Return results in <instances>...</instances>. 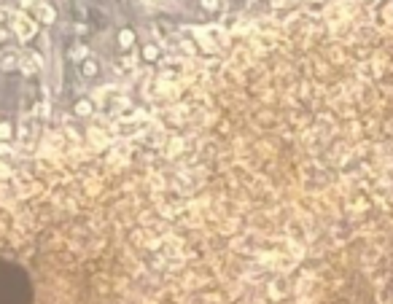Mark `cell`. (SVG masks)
<instances>
[{
    "label": "cell",
    "mask_w": 393,
    "mask_h": 304,
    "mask_svg": "<svg viewBox=\"0 0 393 304\" xmlns=\"http://www.w3.org/2000/svg\"><path fill=\"white\" fill-rule=\"evenodd\" d=\"M16 32H19L22 38H30L32 32H35V27H32L30 19H16Z\"/></svg>",
    "instance_id": "obj_1"
},
{
    "label": "cell",
    "mask_w": 393,
    "mask_h": 304,
    "mask_svg": "<svg viewBox=\"0 0 393 304\" xmlns=\"http://www.w3.org/2000/svg\"><path fill=\"white\" fill-rule=\"evenodd\" d=\"M16 60H19V57H16L14 51H3V54H0V67H3V70H11V67L16 65Z\"/></svg>",
    "instance_id": "obj_2"
},
{
    "label": "cell",
    "mask_w": 393,
    "mask_h": 304,
    "mask_svg": "<svg viewBox=\"0 0 393 304\" xmlns=\"http://www.w3.org/2000/svg\"><path fill=\"white\" fill-rule=\"evenodd\" d=\"M22 65H25V67H22V70H27V73H35V70H38V67H35L38 62H35V57H32V54H25V60H22Z\"/></svg>",
    "instance_id": "obj_3"
},
{
    "label": "cell",
    "mask_w": 393,
    "mask_h": 304,
    "mask_svg": "<svg viewBox=\"0 0 393 304\" xmlns=\"http://www.w3.org/2000/svg\"><path fill=\"white\" fill-rule=\"evenodd\" d=\"M8 135H11L8 124H0V137H8Z\"/></svg>",
    "instance_id": "obj_4"
},
{
    "label": "cell",
    "mask_w": 393,
    "mask_h": 304,
    "mask_svg": "<svg viewBox=\"0 0 393 304\" xmlns=\"http://www.w3.org/2000/svg\"><path fill=\"white\" fill-rule=\"evenodd\" d=\"M27 5H32V8H35V5H41V0H25Z\"/></svg>",
    "instance_id": "obj_5"
},
{
    "label": "cell",
    "mask_w": 393,
    "mask_h": 304,
    "mask_svg": "<svg viewBox=\"0 0 393 304\" xmlns=\"http://www.w3.org/2000/svg\"><path fill=\"white\" fill-rule=\"evenodd\" d=\"M205 5H215V0H205Z\"/></svg>",
    "instance_id": "obj_6"
}]
</instances>
